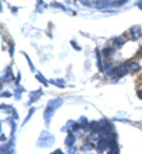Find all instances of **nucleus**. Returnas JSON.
Segmentation results:
<instances>
[{"mask_svg":"<svg viewBox=\"0 0 142 154\" xmlns=\"http://www.w3.org/2000/svg\"><path fill=\"white\" fill-rule=\"evenodd\" d=\"M107 145H108V142L107 141H105V140H101V141L99 142V143H98V147H99V149H106Z\"/></svg>","mask_w":142,"mask_h":154,"instance_id":"f03ea898","label":"nucleus"},{"mask_svg":"<svg viewBox=\"0 0 142 154\" xmlns=\"http://www.w3.org/2000/svg\"><path fill=\"white\" fill-rule=\"evenodd\" d=\"M53 154H56V153H53Z\"/></svg>","mask_w":142,"mask_h":154,"instance_id":"39448f33","label":"nucleus"},{"mask_svg":"<svg viewBox=\"0 0 142 154\" xmlns=\"http://www.w3.org/2000/svg\"><path fill=\"white\" fill-rule=\"evenodd\" d=\"M118 153H119V149L116 146V147H113V148H112L109 154H118Z\"/></svg>","mask_w":142,"mask_h":154,"instance_id":"7ed1b4c3","label":"nucleus"},{"mask_svg":"<svg viewBox=\"0 0 142 154\" xmlns=\"http://www.w3.org/2000/svg\"><path fill=\"white\" fill-rule=\"evenodd\" d=\"M130 67H131L132 69L136 70L137 69H139V65H137V64H131L130 65Z\"/></svg>","mask_w":142,"mask_h":154,"instance_id":"20e7f679","label":"nucleus"},{"mask_svg":"<svg viewBox=\"0 0 142 154\" xmlns=\"http://www.w3.org/2000/svg\"><path fill=\"white\" fill-rule=\"evenodd\" d=\"M75 140L76 138L74 135H68V137L66 138V140H65V143H66L67 145H72V144L74 143V142H75Z\"/></svg>","mask_w":142,"mask_h":154,"instance_id":"f257e3e1","label":"nucleus"}]
</instances>
